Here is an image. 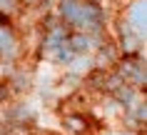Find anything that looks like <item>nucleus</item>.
<instances>
[{
	"label": "nucleus",
	"instance_id": "nucleus-6",
	"mask_svg": "<svg viewBox=\"0 0 147 135\" xmlns=\"http://www.w3.org/2000/svg\"><path fill=\"white\" fill-rule=\"evenodd\" d=\"M10 95V83H0V103H5Z\"/></svg>",
	"mask_w": 147,
	"mask_h": 135
},
{
	"label": "nucleus",
	"instance_id": "nucleus-4",
	"mask_svg": "<svg viewBox=\"0 0 147 135\" xmlns=\"http://www.w3.org/2000/svg\"><path fill=\"white\" fill-rule=\"evenodd\" d=\"M62 125L67 128V130H72V133H80V135L90 130V123H87L85 115H65Z\"/></svg>",
	"mask_w": 147,
	"mask_h": 135
},
{
	"label": "nucleus",
	"instance_id": "nucleus-5",
	"mask_svg": "<svg viewBox=\"0 0 147 135\" xmlns=\"http://www.w3.org/2000/svg\"><path fill=\"white\" fill-rule=\"evenodd\" d=\"M130 25L135 30H140V28L145 25V5H142V3H137V5L130 10Z\"/></svg>",
	"mask_w": 147,
	"mask_h": 135
},
{
	"label": "nucleus",
	"instance_id": "nucleus-2",
	"mask_svg": "<svg viewBox=\"0 0 147 135\" xmlns=\"http://www.w3.org/2000/svg\"><path fill=\"white\" fill-rule=\"evenodd\" d=\"M65 45L70 48L72 55H82V53H90L92 50V38L87 35V33H67L65 35Z\"/></svg>",
	"mask_w": 147,
	"mask_h": 135
},
{
	"label": "nucleus",
	"instance_id": "nucleus-7",
	"mask_svg": "<svg viewBox=\"0 0 147 135\" xmlns=\"http://www.w3.org/2000/svg\"><path fill=\"white\" fill-rule=\"evenodd\" d=\"M0 135H5V128H3V123H0Z\"/></svg>",
	"mask_w": 147,
	"mask_h": 135
},
{
	"label": "nucleus",
	"instance_id": "nucleus-3",
	"mask_svg": "<svg viewBox=\"0 0 147 135\" xmlns=\"http://www.w3.org/2000/svg\"><path fill=\"white\" fill-rule=\"evenodd\" d=\"M15 48H18V43H15L13 30L5 28V25H0V58H13Z\"/></svg>",
	"mask_w": 147,
	"mask_h": 135
},
{
	"label": "nucleus",
	"instance_id": "nucleus-1",
	"mask_svg": "<svg viewBox=\"0 0 147 135\" xmlns=\"http://www.w3.org/2000/svg\"><path fill=\"white\" fill-rule=\"evenodd\" d=\"M62 20L78 33H97L102 28V10L87 0H60Z\"/></svg>",
	"mask_w": 147,
	"mask_h": 135
}]
</instances>
